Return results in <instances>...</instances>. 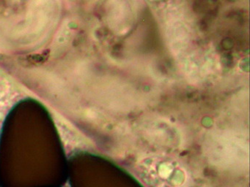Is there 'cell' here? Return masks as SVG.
<instances>
[{
    "label": "cell",
    "instance_id": "cell-2",
    "mask_svg": "<svg viewBox=\"0 0 250 187\" xmlns=\"http://www.w3.org/2000/svg\"><path fill=\"white\" fill-rule=\"evenodd\" d=\"M137 171L148 187H181L187 180L186 171L179 162L167 156L143 159L139 162Z\"/></svg>",
    "mask_w": 250,
    "mask_h": 187
},
{
    "label": "cell",
    "instance_id": "cell-3",
    "mask_svg": "<svg viewBox=\"0 0 250 187\" xmlns=\"http://www.w3.org/2000/svg\"><path fill=\"white\" fill-rule=\"evenodd\" d=\"M0 187H1V184H0Z\"/></svg>",
    "mask_w": 250,
    "mask_h": 187
},
{
    "label": "cell",
    "instance_id": "cell-1",
    "mask_svg": "<svg viewBox=\"0 0 250 187\" xmlns=\"http://www.w3.org/2000/svg\"><path fill=\"white\" fill-rule=\"evenodd\" d=\"M68 157L58 127L36 102L13 108L0 131L1 187H63Z\"/></svg>",
    "mask_w": 250,
    "mask_h": 187
}]
</instances>
